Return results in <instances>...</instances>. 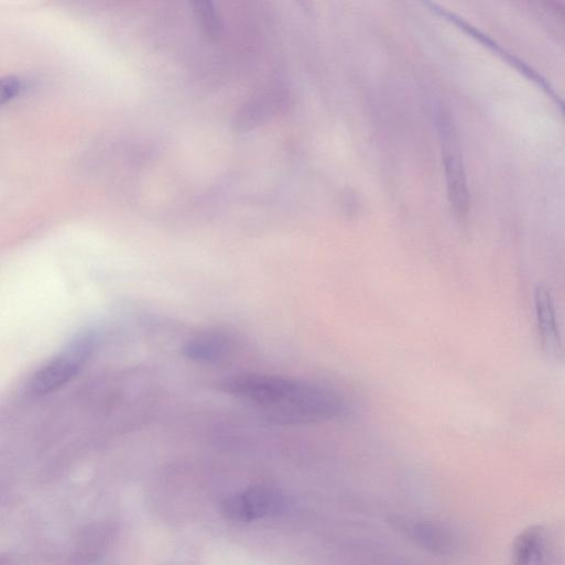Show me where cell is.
Segmentation results:
<instances>
[{
    "instance_id": "1",
    "label": "cell",
    "mask_w": 565,
    "mask_h": 565,
    "mask_svg": "<svg viewBox=\"0 0 565 565\" xmlns=\"http://www.w3.org/2000/svg\"><path fill=\"white\" fill-rule=\"evenodd\" d=\"M224 390L276 426L319 424L348 413L347 402L337 392L281 376L241 373L225 381Z\"/></svg>"
},
{
    "instance_id": "2",
    "label": "cell",
    "mask_w": 565,
    "mask_h": 565,
    "mask_svg": "<svg viewBox=\"0 0 565 565\" xmlns=\"http://www.w3.org/2000/svg\"><path fill=\"white\" fill-rule=\"evenodd\" d=\"M96 344V336L91 333L74 338L65 349L34 373L30 381L31 392L44 395L72 382L94 356Z\"/></svg>"
},
{
    "instance_id": "3",
    "label": "cell",
    "mask_w": 565,
    "mask_h": 565,
    "mask_svg": "<svg viewBox=\"0 0 565 565\" xmlns=\"http://www.w3.org/2000/svg\"><path fill=\"white\" fill-rule=\"evenodd\" d=\"M436 119L449 203L453 211L463 220L469 211V193L457 134L444 111H438Z\"/></svg>"
},
{
    "instance_id": "4",
    "label": "cell",
    "mask_w": 565,
    "mask_h": 565,
    "mask_svg": "<svg viewBox=\"0 0 565 565\" xmlns=\"http://www.w3.org/2000/svg\"><path fill=\"white\" fill-rule=\"evenodd\" d=\"M284 507L283 496L275 489L257 486L224 500L225 515L236 522H252L276 515Z\"/></svg>"
},
{
    "instance_id": "5",
    "label": "cell",
    "mask_w": 565,
    "mask_h": 565,
    "mask_svg": "<svg viewBox=\"0 0 565 565\" xmlns=\"http://www.w3.org/2000/svg\"><path fill=\"white\" fill-rule=\"evenodd\" d=\"M511 565H562L552 533L539 524L522 530L512 543Z\"/></svg>"
},
{
    "instance_id": "6",
    "label": "cell",
    "mask_w": 565,
    "mask_h": 565,
    "mask_svg": "<svg viewBox=\"0 0 565 565\" xmlns=\"http://www.w3.org/2000/svg\"><path fill=\"white\" fill-rule=\"evenodd\" d=\"M393 523L409 540L428 552L452 555L459 547L457 535L443 524L405 518H394Z\"/></svg>"
},
{
    "instance_id": "7",
    "label": "cell",
    "mask_w": 565,
    "mask_h": 565,
    "mask_svg": "<svg viewBox=\"0 0 565 565\" xmlns=\"http://www.w3.org/2000/svg\"><path fill=\"white\" fill-rule=\"evenodd\" d=\"M534 303L542 348L547 356L561 358L563 356V344L553 302L550 292L544 286H539L535 290Z\"/></svg>"
},
{
    "instance_id": "8",
    "label": "cell",
    "mask_w": 565,
    "mask_h": 565,
    "mask_svg": "<svg viewBox=\"0 0 565 565\" xmlns=\"http://www.w3.org/2000/svg\"><path fill=\"white\" fill-rule=\"evenodd\" d=\"M232 338L220 332L200 333L185 345V355L197 362L215 363L228 356Z\"/></svg>"
},
{
    "instance_id": "9",
    "label": "cell",
    "mask_w": 565,
    "mask_h": 565,
    "mask_svg": "<svg viewBox=\"0 0 565 565\" xmlns=\"http://www.w3.org/2000/svg\"><path fill=\"white\" fill-rule=\"evenodd\" d=\"M24 85L20 79L10 78L3 83L2 100L11 101L22 94Z\"/></svg>"
}]
</instances>
